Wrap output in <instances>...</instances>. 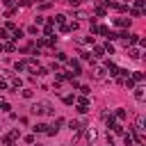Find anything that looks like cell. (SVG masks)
I'll list each match as a JSON object with an SVG mask.
<instances>
[{
	"instance_id": "obj_29",
	"label": "cell",
	"mask_w": 146,
	"mask_h": 146,
	"mask_svg": "<svg viewBox=\"0 0 146 146\" xmlns=\"http://www.w3.org/2000/svg\"><path fill=\"white\" fill-rule=\"evenodd\" d=\"M103 50H105V52H110V55H112V52H114V46H112V43H110V41H107V43H105V46H103Z\"/></svg>"
},
{
	"instance_id": "obj_37",
	"label": "cell",
	"mask_w": 146,
	"mask_h": 146,
	"mask_svg": "<svg viewBox=\"0 0 146 146\" xmlns=\"http://www.w3.org/2000/svg\"><path fill=\"white\" fill-rule=\"evenodd\" d=\"M66 2H68V7H80L82 0H66Z\"/></svg>"
},
{
	"instance_id": "obj_15",
	"label": "cell",
	"mask_w": 146,
	"mask_h": 146,
	"mask_svg": "<svg viewBox=\"0 0 146 146\" xmlns=\"http://www.w3.org/2000/svg\"><path fill=\"white\" fill-rule=\"evenodd\" d=\"M135 130H137V132H144V116H137V121H135Z\"/></svg>"
},
{
	"instance_id": "obj_22",
	"label": "cell",
	"mask_w": 146,
	"mask_h": 146,
	"mask_svg": "<svg viewBox=\"0 0 146 146\" xmlns=\"http://www.w3.org/2000/svg\"><path fill=\"white\" fill-rule=\"evenodd\" d=\"M32 130H34V132H46V130H48V125H46V123H36Z\"/></svg>"
},
{
	"instance_id": "obj_41",
	"label": "cell",
	"mask_w": 146,
	"mask_h": 146,
	"mask_svg": "<svg viewBox=\"0 0 146 146\" xmlns=\"http://www.w3.org/2000/svg\"><path fill=\"white\" fill-rule=\"evenodd\" d=\"M34 2H43V0H34Z\"/></svg>"
},
{
	"instance_id": "obj_7",
	"label": "cell",
	"mask_w": 146,
	"mask_h": 146,
	"mask_svg": "<svg viewBox=\"0 0 146 146\" xmlns=\"http://www.w3.org/2000/svg\"><path fill=\"white\" fill-rule=\"evenodd\" d=\"M105 73H107V71H105V66H94V78H96V80H103V78H105Z\"/></svg>"
},
{
	"instance_id": "obj_27",
	"label": "cell",
	"mask_w": 146,
	"mask_h": 146,
	"mask_svg": "<svg viewBox=\"0 0 146 146\" xmlns=\"http://www.w3.org/2000/svg\"><path fill=\"white\" fill-rule=\"evenodd\" d=\"M105 14H107V9H105L103 5H98V7H96V16H105Z\"/></svg>"
},
{
	"instance_id": "obj_28",
	"label": "cell",
	"mask_w": 146,
	"mask_h": 146,
	"mask_svg": "<svg viewBox=\"0 0 146 146\" xmlns=\"http://www.w3.org/2000/svg\"><path fill=\"white\" fill-rule=\"evenodd\" d=\"M7 39H11V36H9V32L2 27V30H0V41H7Z\"/></svg>"
},
{
	"instance_id": "obj_35",
	"label": "cell",
	"mask_w": 146,
	"mask_h": 146,
	"mask_svg": "<svg viewBox=\"0 0 146 146\" xmlns=\"http://www.w3.org/2000/svg\"><path fill=\"white\" fill-rule=\"evenodd\" d=\"M114 7H116L121 14H125V11H128V5H114Z\"/></svg>"
},
{
	"instance_id": "obj_38",
	"label": "cell",
	"mask_w": 146,
	"mask_h": 146,
	"mask_svg": "<svg viewBox=\"0 0 146 146\" xmlns=\"http://www.w3.org/2000/svg\"><path fill=\"white\" fill-rule=\"evenodd\" d=\"M27 32H30V34H36V32H39V27H36V25H30V27H27Z\"/></svg>"
},
{
	"instance_id": "obj_8",
	"label": "cell",
	"mask_w": 146,
	"mask_h": 146,
	"mask_svg": "<svg viewBox=\"0 0 146 146\" xmlns=\"http://www.w3.org/2000/svg\"><path fill=\"white\" fill-rule=\"evenodd\" d=\"M132 89H135V98H137V100H144V98H146V89H144L141 84H139V87H132Z\"/></svg>"
},
{
	"instance_id": "obj_14",
	"label": "cell",
	"mask_w": 146,
	"mask_h": 146,
	"mask_svg": "<svg viewBox=\"0 0 146 146\" xmlns=\"http://www.w3.org/2000/svg\"><path fill=\"white\" fill-rule=\"evenodd\" d=\"M130 80H132V82H144V73H141V71H135V73L130 75Z\"/></svg>"
},
{
	"instance_id": "obj_42",
	"label": "cell",
	"mask_w": 146,
	"mask_h": 146,
	"mask_svg": "<svg viewBox=\"0 0 146 146\" xmlns=\"http://www.w3.org/2000/svg\"><path fill=\"white\" fill-rule=\"evenodd\" d=\"M32 146H41V144H32Z\"/></svg>"
},
{
	"instance_id": "obj_12",
	"label": "cell",
	"mask_w": 146,
	"mask_h": 146,
	"mask_svg": "<svg viewBox=\"0 0 146 146\" xmlns=\"http://www.w3.org/2000/svg\"><path fill=\"white\" fill-rule=\"evenodd\" d=\"M9 87H11V89H21V87H23V80H21V78H11V80H9Z\"/></svg>"
},
{
	"instance_id": "obj_4",
	"label": "cell",
	"mask_w": 146,
	"mask_h": 146,
	"mask_svg": "<svg viewBox=\"0 0 146 146\" xmlns=\"http://www.w3.org/2000/svg\"><path fill=\"white\" fill-rule=\"evenodd\" d=\"M75 105H78V112H80V114H87V112H89V100H87V96L75 98Z\"/></svg>"
},
{
	"instance_id": "obj_2",
	"label": "cell",
	"mask_w": 146,
	"mask_h": 146,
	"mask_svg": "<svg viewBox=\"0 0 146 146\" xmlns=\"http://www.w3.org/2000/svg\"><path fill=\"white\" fill-rule=\"evenodd\" d=\"M32 112H34V114H50V116L55 114V110H52L50 103H34V105H32Z\"/></svg>"
},
{
	"instance_id": "obj_23",
	"label": "cell",
	"mask_w": 146,
	"mask_h": 146,
	"mask_svg": "<svg viewBox=\"0 0 146 146\" xmlns=\"http://www.w3.org/2000/svg\"><path fill=\"white\" fill-rule=\"evenodd\" d=\"M128 14H130L132 18H139V16L144 14V11H139V9H135V7H132V9H128Z\"/></svg>"
},
{
	"instance_id": "obj_31",
	"label": "cell",
	"mask_w": 146,
	"mask_h": 146,
	"mask_svg": "<svg viewBox=\"0 0 146 146\" xmlns=\"http://www.w3.org/2000/svg\"><path fill=\"white\" fill-rule=\"evenodd\" d=\"M5 89H9V82L5 78H0V91H5Z\"/></svg>"
},
{
	"instance_id": "obj_11",
	"label": "cell",
	"mask_w": 146,
	"mask_h": 146,
	"mask_svg": "<svg viewBox=\"0 0 146 146\" xmlns=\"http://www.w3.org/2000/svg\"><path fill=\"white\" fill-rule=\"evenodd\" d=\"M68 130H71V132H75V135H78V132H80V130H82V123H80V121H68Z\"/></svg>"
},
{
	"instance_id": "obj_24",
	"label": "cell",
	"mask_w": 146,
	"mask_h": 146,
	"mask_svg": "<svg viewBox=\"0 0 146 146\" xmlns=\"http://www.w3.org/2000/svg\"><path fill=\"white\" fill-rule=\"evenodd\" d=\"M2 50H7V52H16V46H14V43H2Z\"/></svg>"
},
{
	"instance_id": "obj_36",
	"label": "cell",
	"mask_w": 146,
	"mask_h": 146,
	"mask_svg": "<svg viewBox=\"0 0 146 146\" xmlns=\"http://www.w3.org/2000/svg\"><path fill=\"white\" fill-rule=\"evenodd\" d=\"M57 59H59V62H68V57H66V52H57Z\"/></svg>"
},
{
	"instance_id": "obj_13",
	"label": "cell",
	"mask_w": 146,
	"mask_h": 146,
	"mask_svg": "<svg viewBox=\"0 0 146 146\" xmlns=\"http://www.w3.org/2000/svg\"><path fill=\"white\" fill-rule=\"evenodd\" d=\"M105 71H110V75H119V66H116V64H112V62L105 66Z\"/></svg>"
},
{
	"instance_id": "obj_39",
	"label": "cell",
	"mask_w": 146,
	"mask_h": 146,
	"mask_svg": "<svg viewBox=\"0 0 146 146\" xmlns=\"http://www.w3.org/2000/svg\"><path fill=\"white\" fill-rule=\"evenodd\" d=\"M78 146H91L89 141H78Z\"/></svg>"
},
{
	"instance_id": "obj_17",
	"label": "cell",
	"mask_w": 146,
	"mask_h": 146,
	"mask_svg": "<svg viewBox=\"0 0 146 146\" xmlns=\"http://www.w3.org/2000/svg\"><path fill=\"white\" fill-rule=\"evenodd\" d=\"M128 55H130V59H139V57H141V52H139L137 48H128Z\"/></svg>"
},
{
	"instance_id": "obj_20",
	"label": "cell",
	"mask_w": 146,
	"mask_h": 146,
	"mask_svg": "<svg viewBox=\"0 0 146 146\" xmlns=\"http://www.w3.org/2000/svg\"><path fill=\"white\" fill-rule=\"evenodd\" d=\"M103 55H105L103 46H94V57H103Z\"/></svg>"
},
{
	"instance_id": "obj_21",
	"label": "cell",
	"mask_w": 146,
	"mask_h": 146,
	"mask_svg": "<svg viewBox=\"0 0 146 146\" xmlns=\"http://www.w3.org/2000/svg\"><path fill=\"white\" fill-rule=\"evenodd\" d=\"M82 59H84V62H91V64H96V57H94L91 52H82Z\"/></svg>"
},
{
	"instance_id": "obj_19",
	"label": "cell",
	"mask_w": 146,
	"mask_h": 146,
	"mask_svg": "<svg viewBox=\"0 0 146 146\" xmlns=\"http://www.w3.org/2000/svg\"><path fill=\"white\" fill-rule=\"evenodd\" d=\"M125 119V110H116L114 112V121H123Z\"/></svg>"
},
{
	"instance_id": "obj_18",
	"label": "cell",
	"mask_w": 146,
	"mask_h": 146,
	"mask_svg": "<svg viewBox=\"0 0 146 146\" xmlns=\"http://www.w3.org/2000/svg\"><path fill=\"white\" fill-rule=\"evenodd\" d=\"M14 68H16V71H27V62H25V59H21V62H16V64H14Z\"/></svg>"
},
{
	"instance_id": "obj_26",
	"label": "cell",
	"mask_w": 146,
	"mask_h": 146,
	"mask_svg": "<svg viewBox=\"0 0 146 146\" xmlns=\"http://www.w3.org/2000/svg\"><path fill=\"white\" fill-rule=\"evenodd\" d=\"M0 110H2V112H9V110H11V105H9L7 100H2V98H0Z\"/></svg>"
},
{
	"instance_id": "obj_16",
	"label": "cell",
	"mask_w": 146,
	"mask_h": 146,
	"mask_svg": "<svg viewBox=\"0 0 146 146\" xmlns=\"http://www.w3.org/2000/svg\"><path fill=\"white\" fill-rule=\"evenodd\" d=\"M123 141H125V146H135V137H132V130H130L128 135H123Z\"/></svg>"
},
{
	"instance_id": "obj_10",
	"label": "cell",
	"mask_w": 146,
	"mask_h": 146,
	"mask_svg": "<svg viewBox=\"0 0 146 146\" xmlns=\"http://www.w3.org/2000/svg\"><path fill=\"white\" fill-rule=\"evenodd\" d=\"M52 32H55V23H52V21H48V23H46V27H43V36H52Z\"/></svg>"
},
{
	"instance_id": "obj_5",
	"label": "cell",
	"mask_w": 146,
	"mask_h": 146,
	"mask_svg": "<svg viewBox=\"0 0 146 146\" xmlns=\"http://www.w3.org/2000/svg\"><path fill=\"white\" fill-rule=\"evenodd\" d=\"M68 66H71V75H80V62L78 59H68Z\"/></svg>"
},
{
	"instance_id": "obj_32",
	"label": "cell",
	"mask_w": 146,
	"mask_h": 146,
	"mask_svg": "<svg viewBox=\"0 0 146 146\" xmlns=\"http://www.w3.org/2000/svg\"><path fill=\"white\" fill-rule=\"evenodd\" d=\"M21 96H23V98H32V89H23Z\"/></svg>"
},
{
	"instance_id": "obj_25",
	"label": "cell",
	"mask_w": 146,
	"mask_h": 146,
	"mask_svg": "<svg viewBox=\"0 0 146 146\" xmlns=\"http://www.w3.org/2000/svg\"><path fill=\"white\" fill-rule=\"evenodd\" d=\"M144 7H146V0H135V9L144 11Z\"/></svg>"
},
{
	"instance_id": "obj_1",
	"label": "cell",
	"mask_w": 146,
	"mask_h": 146,
	"mask_svg": "<svg viewBox=\"0 0 146 146\" xmlns=\"http://www.w3.org/2000/svg\"><path fill=\"white\" fill-rule=\"evenodd\" d=\"M21 139V130L18 128H14V130H9L7 135H2V139H0V144L2 146H11L14 141H18Z\"/></svg>"
},
{
	"instance_id": "obj_30",
	"label": "cell",
	"mask_w": 146,
	"mask_h": 146,
	"mask_svg": "<svg viewBox=\"0 0 146 146\" xmlns=\"http://www.w3.org/2000/svg\"><path fill=\"white\" fill-rule=\"evenodd\" d=\"M78 89H80V94H82V96H89V87H87V84H80Z\"/></svg>"
},
{
	"instance_id": "obj_3",
	"label": "cell",
	"mask_w": 146,
	"mask_h": 146,
	"mask_svg": "<svg viewBox=\"0 0 146 146\" xmlns=\"http://www.w3.org/2000/svg\"><path fill=\"white\" fill-rule=\"evenodd\" d=\"M64 123H66V121H64L62 116H57V119H55V123H52V125H48V130H46V135H50V137H55V135L59 132V128H62Z\"/></svg>"
},
{
	"instance_id": "obj_43",
	"label": "cell",
	"mask_w": 146,
	"mask_h": 146,
	"mask_svg": "<svg viewBox=\"0 0 146 146\" xmlns=\"http://www.w3.org/2000/svg\"><path fill=\"white\" fill-rule=\"evenodd\" d=\"M125 2H130V0H125Z\"/></svg>"
},
{
	"instance_id": "obj_6",
	"label": "cell",
	"mask_w": 146,
	"mask_h": 146,
	"mask_svg": "<svg viewBox=\"0 0 146 146\" xmlns=\"http://www.w3.org/2000/svg\"><path fill=\"white\" fill-rule=\"evenodd\" d=\"M107 128H112V132H114V135H125V132H123V125H121L119 121H112V123H107Z\"/></svg>"
},
{
	"instance_id": "obj_9",
	"label": "cell",
	"mask_w": 146,
	"mask_h": 146,
	"mask_svg": "<svg viewBox=\"0 0 146 146\" xmlns=\"http://www.w3.org/2000/svg\"><path fill=\"white\" fill-rule=\"evenodd\" d=\"M130 21H132V18L121 16V18H116V21H114V25H119V27H130Z\"/></svg>"
},
{
	"instance_id": "obj_40",
	"label": "cell",
	"mask_w": 146,
	"mask_h": 146,
	"mask_svg": "<svg viewBox=\"0 0 146 146\" xmlns=\"http://www.w3.org/2000/svg\"><path fill=\"white\" fill-rule=\"evenodd\" d=\"M0 52H2V43H0Z\"/></svg>"
},
{
	"instance_id": "obj_34",
	"label": "cell",
	"mask_w": 146,
	"mask_h": 146,
	"mask_svg": "<svg viewBox=\"0 0 146 146\" xmlns=\"http://www.w3.org/2000/svg\"><path fill=\"white\" fill-rule=\"evenodd\" d=\"M2 2H5L9 9H16V0H2Z\"/></svg>"
},
{
	"instance_id": "obj_33",
	"label": "cell",
	"mask_w": 146,
	"mask_h": 146,
	"mask_svg": "<svg viewBox=\"0 0 146 146\" xmlns=\"http://www.w3.org/2000/svg\"><path fill=\"white\" fill-rule=\"evenodd\" d=\"M64 103H66V105H73V103H75V96H64Z\"/></svg>"
}]
</instances>
